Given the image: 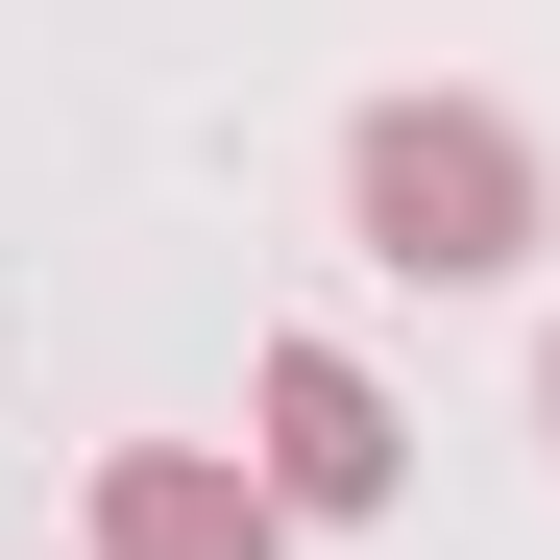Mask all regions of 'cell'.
Instances as JSON below:
<instances>
[{"label":"cell","mask_w":560,"mask_h":560,"mask_svg":"<svg viewBox=\"0 0 560 560\" xmlns=\"http://www.w3.org/2000/svg\"><path fill=\"white\" fill-rule=\"evenodd\" d=\"M341 196H365V244L415 268V293H463V268H512L536 244V171H512V122H439V98H390L341 147Z\"/></svg>","instance_id":"obj_1"},{"label":"cell","mask_w":560,"mask_h":560,"mask_svg":"<svg viewBox=\"0 0 560 560\" xmlns=\"http://www.w3.org/2000/svg\"><path fill=\"white\" fill-rule=\"evenodd\" d=\"M268 488L293 512H390V390L341 341H268Z\"/></svg>","instance_id":"obj_2"},{"label":"cell","mask_w":560,"mask_h":560,"mask_svg":"<svg viewBox=\"0 0 560 560\" xmlns=\"http://www.w3.org/2000/svg\"><path fill=\"white\" fill-rule=\"evenodd\" d=\"M98 536H122V560H268V488H220V463H122Z\"/></svg>","instance_id":"obj_3"},{"label":"cell","mask_w":560,"mask_h":560,"mask_svg":"<svg viewBox=\"0 0 560 560\" xmlns=\"http://www.w3.org/2000/svg\"><path fill=\"white\" fill-rule=\"evenodd\" d=\"M536 390H560V365H536Z\"/></svg>","instance_id":"obj_4"}]
</instances>
